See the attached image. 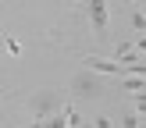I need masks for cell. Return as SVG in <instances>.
Returning <instances> with one entry per match:
<instances>
[{
  "label": "cell",
  "instance_id": "obj_1",
  "mask_svg": "<svg viewBox=\"0 0 146 128\" xmlns=\"http://www.w3.org/2000/svg\"><path fill=\"white\" fill-rule=\"evenodd\" d=\"M86 14H89V28L93 36H96L100 46H111V7H107V0H86Z\"/></svg>",
  "mask_w": 146,
  "mask_h": 128
},
{
  "label": "cell",
  "instance_id": "obj_2",
  "mask_svg": "<svg viewBox=\"0 0 146 128\" xmlns=\"http://www.w3.org/2000/svg\"><path fill=\"white\" fill-rule=\"evenodd\" d=\"M82 64H86L89 71H100V75H121V78H128V75H146V64H143V61L121 64V61H107V57L86 53V57H82Z\"/></svg>",
  "mask_w": 146,
  "mask_h": 128
},
{
  "label": "cell",
  "instance_id": "obj_3",
  "mask_svg": "<svg viewBox=\"0 0 146 128\" xmlns=\"http://www.w3.org/2000/svg\"><path fill=\"white\" fill-rule=\"evenodd\" d=\"M128 21H132V28H135V32H146V18H143V11H139V7H132Z\"/></svg>",
  "mask_w": 146,
  "mask_h": 128
},
{
  "label": "cell",
  "instance_id": "obj_4",
  "mask_svg": "<svg viewBox=\"0 0 146 128\" xmlns=\"http://www.w3.org/2000/svg\"><path fill=\"white\" fill-rule=\"evenodd\" d=\"M139 121H143V114H125L121 125H125V128H139Z\"/></svg>",
  "mask_w": 146,
  "mask_h": 128
}]
</instances>
